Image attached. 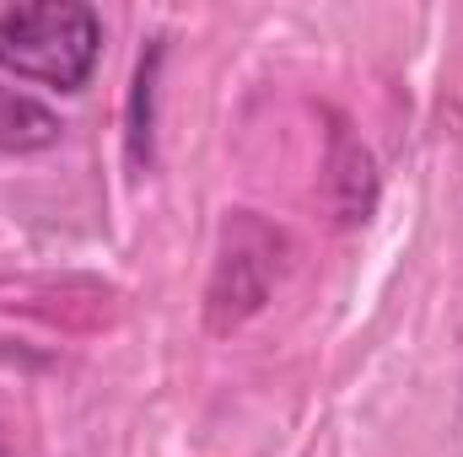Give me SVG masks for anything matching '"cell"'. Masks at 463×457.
<instances>
[{
  "label": "cell",
  "instance_id": "cell-1",
  "mask_svg": "<svg viewBox=\"0 0 463 457\" xmlns=\"http://www.w3.org/2000/svg\"><path fill=\"white\" fill-rule=\"evenodd\" d=\"M103 54V22L81 0L0 5V70L43 81L54 92H81Z\"/></svg>",
  "mask_w": 463,
  "mask_h": 457
},
{
  "label": "cell",
  "instance_id": "cell-2",
  "mask_svg": "<svg viewBox=\"0 0 463 457\" xmlns=\"http://www.w3.org/2000/svg\"><path fill=\"white\" fill-rule=\"evenodd\" d=\"M286 269V237L259 221L253 210H232L216 237V264H211V285H205V318L216 334L242 329L275 291Z\"/></svg>",
  "mask_w": 463,
  "mask_h": 457
},
{
  "label": "cell",
  "instance_id": "cell-3",
  "mask_svg": "<svg viewBox=\"0 0 463 457\" xmlns=\"http://www.w3.org/2000/svg\"><path fill=\"white\" fill-rule=\"evenodd\" d=\"M329 200L340 210V221L355 227L372 216V200H377V173H372V151L361 140H350L345 124H335V140H329Z\"/></svg>",
  "mask_w": 463,
  "mask_h": 457
},
{
  "label": "cell",
  "instance_id": "cell-4",
  "mask_svg": "<svg viewBox=\"0 0 463 457\" xmlns=\"http://www.w3.org/2000/svg\"><path fill=\"white\" fill-rule=\"evenodd\" d=\"M60 140V118L49 114L38 98L0 87V151H43Z\"/></svg>",
  "mask_w": 463,
  "mask_h": 457
}]
</instances>
